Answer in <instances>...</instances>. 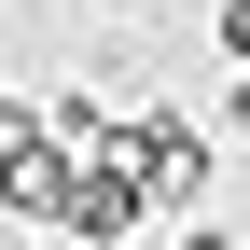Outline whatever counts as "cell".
Returning a JSON list of instances; mask_svg holds the SVG:
<instances>
[{"instance_id": "obj_1", "label": "cell", "mask_w": 250, "mask_h": 250, "mask_svg": "<svg viewBox=\"0 0 250 250\" xmlns=\"http://www.w3.org/2000/svg\"><path fill=\"white\" fill-rule=\"evenodd\" d=\"M42 223H70V236H98V250L139 223V181H125V153H111V139H98V153H70V181H56Z\"/></svg>"}, {"instance_id": "obj_3", "label": "cell", "mask_w": 250, "mask_h": 250, "mask_svg": "<svg viewBox=\"0 0 250 250\" xmlns=\"http://www.w3.org/2000/svg\"><path fill=\"white\" fill-rule=\"evenodd\" d=\"M181 250H236V236H223V223H181Z\"/></svg>"}, {"instance_id": "obj_2", "label": "cell", "mask_w": 250, "mask_h": 250, "mask_svg": "<svg viewBox=\"0 0 250 250\" xmlns=\"http://www.w3.org/2000/svg\"><path fill=\"white\" fill-rule=\"evenodd\" d=\"M208 28H223V56H250V0H223V14H208Z\"/></svg>"}]
</instances>
